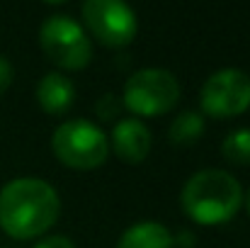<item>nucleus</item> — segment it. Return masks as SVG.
Wrapping results in <instances>:
<instances>
[{"instance_id": "f257e3e1", "label": "nucleus", "mask_w": 250, "mask_h": 248, "mask_svg": "<svg viewBox=\"0 0 250 248\" xmlns=\"http://www.w3.org/2000/svg\"><path fill=\"white\" fill-rule=\"evenodd\" d=\"M61 200L51 182L17 178L0 190V226L12 239H32L51 229L59 219Z\"/></svg>"}, {"instance_id": "f8f14e48", "label": "nucleus", "mask_w": 250, "mask_h": 248, "mask_svg": "<svg viewBox=\"0 0 250 248\" xmlns=\"http://www.w3.org/2000/svg\"><path fill=\"white\" fill-rule=\"evenodd\" d=\"M221 151L226 156V161L238 165H250V129H236L231 132L224 144Z\"/></svg>"}, {"instance_id": "9b49d317", "label": "nucleus", "mask_w": 250, "mask_h": 248, "mask_svg": "<svg viewBox=\"0 0 250 248\" xmlns=\"http://www.w3.org/2000/svg\"><path fill=\"white\" fill-rule=\"evenodd\" d=\"M202 129H204V117L199 112H194V110H185L170 124V141H175L180 146L194 144L199 139Z\"/></svg>"}, {"instance_id": "423d86ee", "label": "nucleus", "mask_w": 250, "mask_h": 248, "mask_svg": "<svg viewBox=\"0 0 250 248\" xmlns=\"http://www.w3.org/2000/svg\"><path fill=\"white\" fill-rule=\"evenodd\" d=\"M199 100L211 117H236L250 107V76L241 68H221L202 85Z\"/></svg>"}, {"instance_id": "6e6552de", "label": "nucleus", "mask_w": 250, "mask_h": 248, "mask_svg": "<svg viewBox=\"0 0 250 248\" xmlns=\"http://www.w3.org/2000/svg\"><path fill=\"white\" fill-rule=\"evenodd\" d=\"M112 149L126 163H141L151 151V132L141 119H122L112 129Z\"/></svg>"}, {"instance_id": "7ed1b4c3", "label": "nucleus", "mask_w": 250, "mask_h": 248, "mask_svg": "<svg viewBox=\"0 0 250 248\" xmlns=\"http://www.w3.org/2000/svg\"><path fill=\"white\" fill-rule=\"evenodd\" d=\"M51 149L61 163L87 170L107 161L109 141L97 124L87 119H68L54 132Z\"/></svg>"}, {"instance_id": "1a4fd4ad", "label": "nucleus", "mask_w": 250, "mask_h": 248, "mask_svg": "<svg viewBox=\"0 0 250 248\" xmlns=\"http://www.w3.org/2000/svg\"><path fill=\"white\" fill-rule=\"evenodd\" d=\"M37 100L49 114H63L76 100V85L63 73H46L37 83Z\"/></svg>"}, {"instance_id": "4468645a", "label": "nucleus", "mask_w": 250, "mask_h": 248, "mask_svg": "<svg viewBox=\"0 0 250 248\" xmlns=\"http://www.w3.org/2000/svg\"><path fill=\"white\" fill-rule=\"evenodd\" d=\"M34 248H76V244L68 236H46L42 239Z\"/></svg>"}, {"instance_id": "0eeeda50", "label": "nucleus", "mask_w": 250, "mask_h": 248, "mask_svg": "<svg viewBox=\"0 0 250 248\" xmlns=\"http://www.w3.org/2000/svg\"><path fill=\"white\" fill-rule=\"evenodd\" d=\"M83 20L87 29L109 46H124L136 34V12L119 0H87Z\"/></svg>"}, {"instance_id": "20e7f679", "label": "nucleus", "mask_w": 250, "mask_h": 248, "mask_svg": "<svg viewBox=\"0 0 250 248\" xmlns=\"http://www.w3.org/2000/svg\"><path fill=\"white\" fill-rule=\"evenodd\" d=\"M39 42L46 56L61 68L78 71L90 64L92 46L83 27L68 15H51L39 29Z\"/></svg>"}, {"instance_id": "39448f33", "label": "nucleus", "mask_w": 250, "mask_h": 248, "mask_svg": "<svg viewBox=\"0 0 250 248\" xmlns=\"http://www.w3.org/2000/svg\"><path fill=\"white\" fill-rule=\"evenodd\" d=\"M180 97V83L166 68H141L124 85V105L146 117L167 112Z\"/></svg>"}, {"instance_id": "dca6fc26", "label": "nucleus", "mask_w": 250, "mask_h": 248, "mask_svg": "<svg viewBox=\"0 0 250 248\" xmlns=\"http://www.w3.org/2000/svg\"><path fill=\"white\" fill-rule=\"evenodd\" d=\"M243 200H246V209H248V214H250V190L246 192V197H243Z\"/></svg>"}, {"instance_id": "2eb2a0df", "label": "nucleus", "mask_w": 250, "mask_h": 248, "mask_svg": "<svg viewBox=\"0 0 250 248\" xmlns=\"http://www.w3.org/2000/svg\"><path fill=\"white\" fill-rule=\"evenodd\" d=\"M10 83H12V64L5 56H0V92H5Z\"/></svg>"}, {"instance_id": "ddd939ff", "label": "nucleus", "mask_w": 250, "mask_h": 248, "mask_svg": "<svg viewBox=\"0 0 250 248\" xmlns=\"http://www.w3.org/2000/svg\"><path fill=\"white\" fill-rule=\"evenodd\" d=\"M117 112H119L117 97H114V95H102L100 102H97V114H100L102 119H109V117H117Z\"/></svg>"}, {"instance_id": "9d476101", "label": "nucleus", "mask_w": 250, "mask_h": 248, "mask_svg": "<svg viewBox=\"0 0 250 248\" xmlns=\"http://www.w3.org/2000/svg\"><path fill=\"white\" fill-rule=\"evenodd\" d=\"M175 239L161 222H139L129 226L117 248H172Z\"/></svg>"}, {"instance_id": "f03ea898", "label": "nucleus", "mask_w": 250, "mask_h": 248, "mask_svg": "<svg viewBox=\"0 0 250 248\" xmlns=\"http://www.w3.org/2000/svg\"><path fill=\"white\" fill-rule=\"evenodd\" d=\"M182 209L199 224H221L236 217L243 204V187L241 182L221 170V168H204L197 170L182 187L180 195Z\"/></svg>"}]
</instances>
